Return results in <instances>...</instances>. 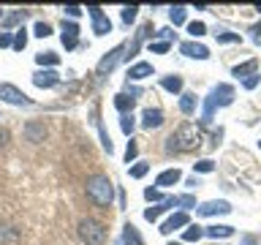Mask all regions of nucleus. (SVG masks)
Returning a JSON list of instances; mask_svg holds the SVG:
<instances>
[{
  "label": "nucleus",
  "instance_id": "f257e3e1",
  "mask_svg": "<svg viewBox=\"0 0 261 245\" xmlns=\"http://www.w3.org/2000/svg\"><path fill=\"white\" fill-rule=\"evenodd\" d=\"M201 144V131L193 126V122H182L174 134L169 136V144L166 150L169 153H191L196 150V147Z\"/></svg>",
  "mask_w": 261,
  "mask_h": 245
},
{
  "label": "nucleus",
  "instance_id": "f03ea898",
  "mask_svg": "<svg viewBox=\"0 0 261 245\" xmlns=\"http://www.w3.org/2000/svg\"><path fill=\"white\" fill-rule=\"evenodd\" d=\"M87 196L93 199L98 207H112L114 202V183L106 175H93L87 180Z\"/></svg>",
  "mask_w": 261,
  "mask_h": 245
},
{
  "label": "nucleus",
  "instance_id": "7ed1b4c3",
  "mask_svg": "<svg viewBox=\"0 0 261 245\" xmlns=\"http://www.w3.org/2000/svg\"><path fill=\"white\" fill-rule=\"evenodd\" d=\"M79 237L87 245H103L106 242V226L95 218H82L79 220Z\"/></svg>",
  "mask_w": 261,
  "mask_h": 245
},
{
  "label": "nucleus",
  "instance_id": "20e7f679",
  "mask_svg": "<svg viewBox=\"0 0 261 245\" xmlns=\"http://www.w3.org/2000/svg\"><path fill=\"white\" fill-rule=\"evenodd\" d=\"M87 11H90V16H93V33H95V36H106V33H112V19H109V16H103L101 6H90Z\"/></svg>",
  "mask_w": 261,
  "mask_h": 245
},
{
  "label": "nucleus",
  "instance_id": "39448f33",
  "mask_svg": "<svg viewBox=\"0 0 261 245\" xmlns=\"http://www.w3.org/2000/svg\"><path fill=\"white\" fill-rule=\"evenodd\" d=\"M0 98H3L6 104H14V106H28L30 104V98L22 93L19 87H14V85H0Z\"/></svg>",
  "mask_w": 261,
  "mask_h": 245
},
{
  "label": "nucleus",
  "instance_id": "423d86ee",
  "mask_svg": "<svg viewBox=\"0 0 261 245\" xmlns=\"http://www.w3.org/2000/svg\"><path fill=\"white\" fill-rule=\"evenodd\" d=\"M199 215H226V212H231V204L226 199H212V202H204L196 207Z\"/></svg>",
  "mask_w": 261,
  "mask_h": 245
},
{
  "label": "nucleus",
  "instance_id": "0eeeda50",
  "mask_svg": "<svg viewBox=\"0 0 261 245\" xmlns=\"http://www.w3.org/2000/svg\"><path fill=\"white\" fill-rule=\"evenodd\" d=\"M122 52H125V46H122V44L114 46L112 52H106V57H103L101 63H98V77H106L109 71H114V65L122 60Z\"/></svg>",
  "mask_w": 261,
  "mask_h": 245
},
{
  "label": "nucleus",
  "instance_id": "6e6552de",
  "mask_svg": "<svg viewBox=\"0 0 261 245\" xmlns=\"http://www.w3.org/2000/svg\"><path fill=\"white\" fill-rule=\"evenodd\" d=\"M179 52L188 55V57H196V60H207V57H210V49L204 44H196V41H185V44H179Z\"/></svg>",
  "mask_w": 261,
  "mask_h": 245
},
{
  "label": "nucleus",
  "instance_id": "1a4fd4ad",
  "mask_svg": "<svg viewBox=\"0 0 261 245\" xmlns=\"http://www.w3.org/2000/svg\"><path fill=\"white\" fill-rule=\"evenodd\" d=\"M212 101H215L218 106H228L234 101V87L231 85H218V87H212Z\"/></svg>",
  "mask_w": 261,
  "mask_h": 245
},
{
  "label": "nucleus",
  "instance_id": "9d476101",
  "mask_svg": "<svg viewBox=\"0 0 261 245\" xmlns=\"http://www.w3.org/2000/svg\"><path fill=\"white\" fill-rule=\"evenodd\" d=\"M79 44V24L76 22H63V46L73 49Z\"/></svg>",
  "mask_w": 261,
  "mask_h": 245
},
{
  "label": "nucleus",
  "instance_id": "9b49d317",
  "mask_svg": "<svg viewBox=\"0 0 261 245\" xmlns=\"http://www.w3.org/2000/svg\"><path fill=\"white\" fill-rule=\"evenodd\" d=\"M57 82H60V77H57V71H52V68L33 74V85L36 87H55Z\"/></svg>",
  "mask_w": 261,
  "mask_h": 245
},
{
  "label": "nucleus",
  "instance_id": "f8f14e48",
  "mask_svg": "<svg viewBox=\"0 0 261 245\" xmlns=\"http://www.w3.org/2000/svg\"><path fill=\"white\" fill-rule=\"evenodd\" d=\"M179 226H188V215H185V212H174L171 218L163 220V224H161V234H171Z\"/></svg>",
  "mask_w": 261,
  "mask_h": 245
},
{
  "label": "nucleus",
  "instance_id": "ddd939ff",
  "mask_svg": "<svg viewBox=\"0 0 261 245\" xmlns=\"http://www.w3.org/2000/svg\"><path fill=\"white\" fill-rule=\"evenodd\" d=\"M24 136H28V142H44V136H46V128H44V122H36V120H30L28 126H24Z\"/></svg>",
  "mask_w": 261,
  "mask_h": 245
},
{
  "label": "nucleus",
  "instance_id": "4468645a",
  "mask_svg": "<svg viewBox=\"0 0 261 245\" xmlns=\"http://www.w3.org/2000/svg\"><path fill=\"white\" fill-rule=\"evenodd\" d=\"M142 126L144 128H158V126H163V112L161 109H144L142 112Z\"/></svg>",
  "mask_w": 261,
  "mask_h": 245
},
{
  "label": "nucleus",
  "instance_id": "2eb2a0df",
  "mask_svg": "<svg viewBox=\"0 0 261 245\" xmlns=\"http://www.w3.org/2000/svg\"><path fill=\"white\" fill-rule=\"evenodd\" d=\"M182 180V172L179 169H166V172H161L158 177H155V185H161V188H169V185H174Z\"/></svg>",
  "mask_w": 261,
  "mask_h": 245
},
{
  "label": "nucleus",
  "instance_id": "dca6fc26",
  "mask_svg": "<svg viewBox=\"0 0 261 245\" xmlns=\"http://www.w3.org/2000/svg\"><path fill=\"white\" fill-rule=\"evenodd\" d=\"M134 104H136L134 93H117V95H114V106H117L122 114H128L130 109H134Z\"/></svg>",
  "mask_w": 261,
  "mask_h": 245
},
{
  "label": "nucleus",
  "instance_id": "f3484780",
  "mask_svg": "<svg viewBox=\"0 0 261 245\" xmlns=\"http://www.w3.org/2000/svg\"><path fill=\"white\" fill-rule=\"evenodd\" d=\"M120 245H144L134 224H125V229H122V240H120Z\"/></svg>",
  "mask_w": 261,
  "mask_h": 245
},
{
  "label": "nucleus",
  "instance_id": "a211bd4d",
  "mask_svg": "<svg viewBox=\"0 0 261 245\" xmlns=\"http://www.w3.org/2000/svg\"><path fill=\"white\" fill-rule=\"evenodd\" d=\"M128 77L136 79V82L152 77V65H150V63H136V65H130V68H128Z\"/></svg>",
  "mask_w": 261,
  "mask_h": 245
},
{
  "label": "nucleus",
  "instance_id": "6ab92c4d",
  "mask_svg": "<svg viewBox=\"0 0 261 245\" xmlns=\"http://www.w3.org/2000/svg\"><path fill=\"white\" fill-rule=\"evenodd\" d=\"M256 68H258V60L256 57H253V60H248V63H242V65H234V77L240 79V77H253V74H256Z\"/></svg>",
  "mask_w": 261,
  "mask_h": 245
},
{
  "label": "nucleus",
  "instance_id": "aec40b11",
  "mask_svg": "<svg viewBox=\"0 0 261 245\" xmlns=\"http://www.w3.org/2000/svg\"><path fill=\"white\" fill-rule=\"evenodd\" d=\"M204 234L212 237V240H223V237H231L234 234V229L231 226H207V229H204Z\"/></svg>",
  "mask_w": 261,
  "mask_h": 245
},
{
  "label": "nucleus",
  "instance_id": "412c9836",
  "mask_svg": "<svg viewBox=\"0 0 261 245\" xmlns=\"http://www.w3.org/2000/svg\"><path fill=\"white\" fill-rule=\"evenodd\" d=\"M179 112L182 114H193L196 112V95L193 93H182V98H179Z\"/></svg>",
  "mask_w": 261,
  "mask_h": 245
},
{
  "label": "nucleus",
  "instance_id": "4be33fe9",
  "mask_svg": "<svg viewBox=\"0 0 261 245\" xmlns=\"http://www.w3.org/2000/svg\"><path fill=\"white\" fill-rule=\"evenodd\" d=\"M11 46L16 49V52H22V49L28 46V30H24V28L16 30V33H14V44H11Z\"/></svg>",
  "mask_w": 261,
  "mask_h": 245
},
{
  "label": "nucleus",
  "instance_id": "5701e85b",
  "mask_svg": "<svg viewBox=\"0 0 261 245\" xmlns=\"http://www.w3.org/2000/svg\"><path fill=\"white\" fill-rule=\"evenodd\" d=\"M161 85L166 87L169 93H179V90H182V79H179V77H163Z\"/></svg>",
  "mask_w": 261,
  "mask_h": 245
},
{
  "label": "nucleus",
  "instance_id": "b1692460",
  "mask_svg": "<svg viewBox=\"0 0 261 245\" xmlns=\"http://www.w3.org/2000/svg\"><path fill=\"white\" fill-rule=\"evenodd\" d=\"M215 38H218V44H240V33H226V30H220L215 33Z\"/></svg>",
  "mask_w": 261,
  "mask_h": 245
},
{
  "label": "nucleus",
  "instance_id": "393cba45",
  "mask_svg": "<svg viewBox=\"0 0 261 245\" xmlns=\"http://www.w3.org/2000/svg\"><path fill=\"white\" fill-rule=\"evenodd\" d=\"M120 128H122V134L130 136L134 134V128H136V120H134V114H122L120 117Z\"/></svg>",
  "mask_w": 261,
  "mask_h": 245
},
{
  "label": "nucleus",
  "instance_id": "a878e982",
  "mask_svg": "<svg viewBox=\"0 0 261 245\" xmlns=\"http://www.w3.org/2000/svg\"><path fill=\"white\" fill-rule=\"evenodd\" d=\"M36 63L38 65H57V63H60V57H57L55 52H41V55H36Z\"/></svg>",
  "mask_w": 261,
  "mask_h": 245
},
{
  "label": "nucleus",
  "instance_id": "bb28decb",
  "mask_svg": "<svg viewBox=\"0 0 261 245\" xmlns=\"http://www.w3.org/2000/svg\"><path fill=\"white\" fill-rule=\"evenodd\" d=\"M182 237H185V242H196V240H201V237H204V229L201 226H188Z\"/></svg>",
  "mask_w": 261,
  "mask_h": 245
},
{
  "label": "nucleus",
  "instance_id": "cd10ccee",
  "mask_svg": "<svg viewBox=\"0 0 261 245\" xmlns=\"http://www.w3.org/2000/svg\"><path fill=\"white\" fill-rule=\"evenodd\" d=\"M163 212H166V204L161 202L158 207H147V210H144V218H147V220H158Z\"/></svg>",
  "mask_w": 261,
  "mask_h": 245
},
{
  "label": "nucleus",
  "instance_id": "c85d7f7f",
  "mask_svg": "<svg viewBox=\"0 0 261 245\" xmlns=\"http://www.w3.org/2000/svg\"><path fill=\"white\" fill-rule=\"evenodd\" d=\"M169 19L174 22V24H182V22H185V6H174V8H171V11H169Z\"/></svg>",
  "mask_w": 261,
  "mask_h": 245
},
{
  "label": "nucleus",
  "instance_id": "c756f323",
  "mask_svg": "<svg viewBox=\"0 0 261 245\" xmlns=\"http://www.w3.org/2000/svg\"><path fill=\"white\" fill-rule=\"evenodd\" d=\"M212 169H215V163H212L210 158H204V161H199V163H193V172H199V175H210Z\"/></svg>",
  "mask_w": 261,
  "mask_h": 245
},
{
  "label": "nucleus",
  "instance_id": "7c9ffc66",
  "mask_svg": "<svg viewBox=\"0 0 261 245\" xmlns=\"http://www.w3.org/2000/svg\"><path fill=\"white\" fill-rule=\"evenodd\" d=\"M128 172H130V177H134V180H139V177H144L147 172H150V163H136V166H130Z\"/></svg>",
  "mask_w": 261,
  "mask_h": 245
},
{
  "label": "nucleus",
  "instance_id": "2f4dec72",
  "mask_svg": "<svg viewBox=\"0 0 261 245\" xmlns=\"http://www.w3.org/2000/svg\"><path fill=\"white\" fill-rule=\"evenodd\" d=\"M188 33H191L193 38H201L204 33H207V28H204V22H191L188 24Z\"/></svg>",
  "mask_w": 261,
  "mask_h": 245
},
{
  "label": "nucleus",
  "instance_id": "473e14b6",
  "mask_svg": "<svg viewBox=\"0 0 261 245\" xmlns=\"http://www.w3.org/2000/svg\"><path fill=\"white\" fill-rule=\"evenodd\" d=\"M144 199H147V202H163L166 196H163L158 188H147V191H144Z\"/></svg>",
  "mask_w": 261,
  "mask_h": 245
},
{
  "label": "nucleus",
  "instance_id": "72a5a7b5",
  "mask_svg": "<svg viewBox=\"0 0 261 245\" xmlns=\"http://www.w3.org/2000/svg\"><path fill=\"white\" fill-rule=\"evenodd\" d=\"M136 11H139L136 6H125V8H122V22H125V24H130V22L136 19Z\"/></svg>",
  "mask_w": 261,
  "mask_h": 245
},
{
  "label": "nucleus",
  "instance_id": "f704fd0d",
  "mask_svg": "<svg viewBox=\"0 0 261 245\" xmlns=\"http://www.w3.org/2000/svg\"><path fill=\"white\" fill-rule=\"evenodd\" d=\"M177 207H196V199L191 193H185V196H177Z\"/></svg>",
  "mask_w": 261,
  "mask_h": 245
},
{
  "label": "nucleus",
  "instance_id": "c9c22d12",
  "mask_svg": "<svg viewBox=\"0 0 261 245\" xmlns=\"http://www.w3.org/2000/svg\"><path fill=\"white\" fill-rule=\"evenodd\" d=\"M136 155H139V144L134 142V139H130V142H128V150H125V161L130 163V161L136 158Z\"/></svg>",
  "mask_w": 261,
  "mask_h": 245
},
{
  "label": "nucleus",
  "instance_id": "e433bc0d",
  "mask_svg": "<svg viewBox=\"0 0 261 245\" xmlns=\"http://www.w3.org/2000/svg\"><path fill=\"white\" fill-rule=\"evenodd\" d=\"M49 33H52V28H49L46 22H36V36H38V38H46Z\"/></svg>",
  "mask_w": 261,
  "mask_h": 245
},
{
  "label": "nucleus",
  "instance_id": "4c0bfd02",
  "mask_svg": "<svg viewBox=\"0 0 261 245\" xmlns=\"http://www.w3.org/2000/svg\"><path fill=\"white\" fill-rule=\"evenodd\" d=\"M150 49H152V52H158V55H163V52H169V41H152Z\"/></svg>",
  "mask_w": 261,
  "mask_h": 245
},
{
  "label": "nucleus",
  "instance_id": "58836bf2",
  "mask_svg": "<svg viewBox=\"0 0 261 245\" xmlns=\"http://www.w3.org/2000/svg\"><path fill=\"white\" fill-rule=\"evenodd\" d=\"M258 82H261V77H258V74H253V77H248V79L242 82V85H245V90H253V87L258 85Z\"/></svg>",
  "mask_w": 261,
  "mask_h": 245
},
{
  "label": "nucleus",
  "instance_id": "ea45409f",
  "mask_svg": "<svg viewBox=\"0 0 261 245\" xmlns=\"http://www.w3.org/2000/svg\"><path fill=\"white\" fill-rule=\"evenodd\" d=\"M14 44V36H11V33H3V30H0V49H3V46H11Z\"/></svg>",
  "mask_w": 261,
  "mask_h": 245
},
{
  "label": "nucleus",
  "instance_id": "a19ab883",
  "mask_svg": "<svg viewBox=\"0 0 261 245\" xmlns=\"http://www.w3.org/2000/svg\"><path fill=\"white\" fill-rule=\"evenodd\" d=\"M65 14H68L71 19H76V16H82V8L79 6H65Z\"/></svg>",
  "mask_w": 261,
  "mask_h": 245
},
{
  "label": "nucleus",
  "instance_id": "79ce46f5",
  "mask_svg": "<svg viewBox=\"0 0 261 245\" xmlns=\"http://www.w3.org/2000/svg\"><path fill=\"white\" fill-rule=\"evenodd\" d=\"M250 33H253V41H256V44H261V24H256Z\"/></svg>",
  "mask_w": 261,
  "mask_h": 245
},
{
  "label": "nucleus",
  "instance_id": "37998d69",
  "mask_svg": "<svg viewBox=\"0 0 261 245\" xmlns=\"http://www.w3.org/2000/svg\"><path fill=\"white\" fill-rule=\"evenodd\" d=\"M3 144H8V131L0 126V147H3Z\"/></svg>",
  "mask_w": 261,
  "mask_h": 245
},
{
  "label": "nucleus",
  "instance_id": "c03bdc74",
  "mask_svg": "<svg viewBox=\"0 0 261 245\" xmlns=\"http://www.w3.org/2000/svg\"><path fill=\"white\" fill-rule=\"evenodd\" d=\"M158 36H161V38H163V41H169V38H171V36H174V33H171V30H169V28H163V30H158Z\"/></svg>",
  "mask_w": 261,
  "mask_h": 245
},
{
  "label": "nucleus",
  "instance_id": "a18cd8bd",
  "mask_svg": "<svg viewBox=\"0 0 261 245\" xmlns=\"http://www.w3.org/2000/svg\"><path fill=\"white\" fill-rule=\"evenodd\" d=\"M256 11H258V14H261V3H258V6H256Z\"/></svg>",
  "mask_w": 261,
  "mask_h": 245
},
{
  "label": "nucleus",
  "instance_id": "49530a36",
  "mask_svg": "<svg viewBox=\"0 0 261 245\" xmlns=\"http://www.w3.org/2000/svg\"><path fill=\"white\" fill-rule=\"evenodd\" d=\"M169 245H182V242H169Z\"/></svg>",
  "mask_w": 261,
  "mask_h": 245
}]
</instances>
